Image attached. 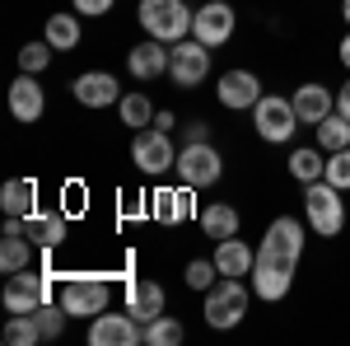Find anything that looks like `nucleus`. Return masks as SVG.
Masks as SVG:
<instances>
[{
  "label": "nucleus",
  "mask_w": 350,
  "mask_h": 346,
  "mask_svg": "<svg viewBox=\"0 0 350 346\" xmlns=\"http://www.w3.org/2000/svg\"><path fill=\"white\" fill-rule=\"evenodd\" d=\"M135 19L140 28L150 33V38H159V42H183L191 33V19H196V10H187L183 0H140V10H135Z\"/></svg>",
  "instance_id": "f257e3e1"
},
{
  "label": "nucleus",
  "mask_w": 350,
  "mask_h": 346,
  "mask_svg": "<svg viewBox=\"0 0 350 346\" xmlns=\"http://www.w3.org/2000/svg\"><path fill=\"white\" fill-rule=\"evenodd\" d=\"M304 215H308L313 234L336 239V234H341V225H346V201H341V187H332L327 178L304 183Z\"/></svg>",
  "instance_id": "f03ea898"
},
{
  "label": "nucleus",
  "mask_w": 350,
  "mask_h": 346,
  "mask_svg": "<svg viewBox=\"0 0 350 346\" xmlns=\"http://www.w3.org/2000/svg\"><path fill=\"white\" fill-rule=\"evenodd\" d=\"M52 291H56V271H10L5 281V309L10 314H33L42 304H52Z\"/></svg>",
  "instance_id": "7ed1b4c3"
},
{
  "label": "nucleus",
  "mask_w": 350,
  "mask_h": 346,
  "mask_svg": "<svg viewBox=\"0 0 350 346\" xmlns=\"http://www.w3.org/2000/svg\"><path fill=\"white\" fill-rule=\"evenodd\" d=\"M257 258L262 262H280V267H299V258H304V225L295 215L271 220L262 243H257Z\"/></svg>",
  "instance_id": "20e7f679"
},
{
  "label": "nucleus",
  "mask_w": 350,
  "mask_h": 346,
  "mask_svg": "<svg viewBox=\"0 0 350 346\" xmlns=\"http://www.w3.org/2000/svg\"><path fill=\"white\" fill-rule=\"evenodd\" d=\"M252 127L262 140L271 145H280V140H290L299 127V112H295V99H285V94H262L257 108H252Z\"/></svg>",
  "instance_id": "39448f33"
},
{
  "label": "nucleus",
  "mask_w": 350,
  "mask_h": 346,
  "mask_svg": "<svg viewBox=\"0 0 350 346\" xmlns=\"http://www.w3.org/2000/svg\"><path fill=\"white\" fill-rule=\"evenodd\" d=\"M61 309L70 319H98L108 309V281L103 276H66L61 281Z\"/></svg>",
  "instance_id": "423d86ee"
},
{
  "label": "nucleus",
  "mask_w": 350,
  "mask_h": 346,
  "mask_svg": "<svg viewBox=\"0 0 350 346\" xmlns=\"http://www.w3.org/2000/svg\"><path fill=\"white\" fill-rule=\"evenodd\" d=\"M206 323L211 328H239L243 314H247V291H243L239 276H224V281H215L211 291H206Z\"/></svg>",
  "instance_id": "0eeeda50"
},
{
  "label": "nucleus",
  "mask_w": 350,
  "mask_h": 346,
  "mask_svg": "<svg viewBox=\"0 0 350 346\" xmlns=\"http://www.w3.org/2000/svg\"><path fill=\"white\" fill-rule=\"evenodd\" d=\"M178 178L187 187H211V183H219V173H224V160H219V150L211 145V140H191V145H183L178 150Z\"/></svg>",
  "instance_id": "6e6552de"
},
{
  "label": "nucleus",
  "mask_w": 350,
  "mask_h": 346,
  "mask_svg": "<svg viewBox=\"0 0 350 346\" xmlns=\"http://www.w3.org/2000/svg\"><path fill=\"white\" fill-rule=\"evenodd\" d=\"M211 75V47L196 42V38H183L173 42V61H168V80L178 89H196V84Z\"/></svg>",
  "instance_id": "1a4fd4ad"
},
{
  "label": "nucleus",
  "mask_w": 350,
  "mask_h": 346,
  "mask_svg": "<svg viewBox=\"0 0 350 346\" xmlns=\"http://www.w3.org/2000/svg\"><path fill=\"white\" fill-rule=\"evenodd\" d=\"M145 342V323L135 319L131 309L126 314H98V319H89V346H135Z\"/></svg>",
  "instance_id": "9d476101"
},
{
  "label": "nucleus",
  "mask_w": 350,
  "mask_h": 346,
  "mask_svg": "<svg viewBox=\"0 0 350 346\" xmlns=\"http://www.w3.org/2000/svg\"><path fill=\"white\" fill-rule=\"evenodd\" d=\"M131 164L140 169V173H168V169L178 164L168 132H159V127H150V132H135V140H131Z\"/></svg>",
  "instance_id": "9b49d317"
},
{
  "label": "nucleus",
  "mask_w": 350,
  "mask_h": 346,
  "mask_svg": "<svg viewBox=\"0 0 350 346\" xmlns=\"http://www.w3.org/2000/svg\"><path fill=\"white\" fill-rule=\"evenodd\" d=\"M191 38L206 42V47L229 42V38H234V5H229V0H211V5H201L196 19H191Z\"/></svg>",
  "instance_id": "f8f14e48"
},
{
  "label": "nucleus",
  "mask_w": 350,
  "mask_h": 346,
  "mask_svg": "<svg viewBox=\"0 0 350 346\" xmlns=\"http://www.w3.org/2000/svg\"><path fill=\"white\" fill-rule=\"evenodd\" d=\"M168 61H173V47L159 38H145L126 52V71L135 80H159V75H168Z\"/></svg>",
  "instance_id": "ddd939ff"
},
{
  "label": "nucleus",
  "mask_w": 350,
  "mask_h": 346,
  "mask_svg": "<svg viewBox=\"0 0 350 346\" xmlns=\"http://www.w3.org/2000/svg\"><path fill=\"white\" fill-rule=\"evenodd\" d=\"M215 94H219V103L224 108H257V99H262V80L252 75V71H224L215 84Z\"/></svg>",
  "instance_id": "4468645a"
},
{
  "label": "nucleus",
  "mask_w": 350,
  "mask_h": 346,
  "mask_svg": "<svg viewBox=\"0 0 350 346\" xmlns=\"http://www.w3.org/2000/svg\"><path fill=\"white\" fill-rule=\"evenodd\" d=\"M295 112H299V122H308V127H318L327 112H336V89H327V84L318 80H308V84H299L295 94Z\"/></svg>",
  "instance_id": "2eb2a0df"
},
{
  "label": "nucleus",
  "mask_w": 350,
  "mask_h": 346,
  "mask_svg": "<svg viewBox=\"0 0 350 346\" xmlns=\"http://www.w3.org/2000/svg\"><path fill=\"white\" fill-rule=\"evenodd\" d=\"M10 112H14V122H38L42 112H47V94H42V84L38 75H19V80L10 84Z\"/></svg>",
  "instance_id": "dca6fc26"
},
{
  "label": "nucleus",
  "mask_w": 350,
  "mask_h": 346,
  "mask_svg": "<svg viewBox=\"0 0 350 346\" xmlns=\"http://www.w3.org/2000/svg\"><path fill=\"white\" fill-rule=\"evenodd\" d=\"M191 192H196V187H159V192H154V197H150V215H154V220H159V225H183V220H191V211H196V206H191Z\"/></svg>",
  "instance_id": "f3484780"
},
{
  "label": "nucleus",
  "mask_w": 350,
  "mask_h": 346,
  "mask_svg": "<svg viewBox=\"0 0 350 346\" xmlns=\"http://www.w3.org/2000/svg\"><path fill=\"white\" fill-rule=\"evenodd\" d=\"M290 281H295V267H280V262H252V295L257 299H267V304H275V299H285L290 295Z\"/></svg>",
  "instance_id": "a211bd4d"
},
{
  "label": "nucleus",
  "mask_w": 350,
  "mask_h": 346,
  "mask_svg": "<svg viewBox=\"0 0 350 346\" xmlns=\"http://www.w3.org/2000/svg\"><path fill=\"white\" fill-rule=\"evenodd\" d=\"M75 99L84 108H112V103H122V84L112 80L108 71H84L75 80Z\"/></svg>",
  "instance_id": "6ab92c4d"
},
{
  "label": "nucleus",
  "mask_w": 350,
  "mask_h": 346,
  "mask_svg": "<svg viewBox=\"0 0 350 346\" xmlns=\"http://www.w3.org/2000/svg\"><path fill=\"white\" fill-rule=\"evenodd\" d=\"M24 234L33 239V248H42V253H52V248H61V239H66V215L28 211V215H24Z\"/></svg>",
  "instance_id": "aec40b11"
},
{
  "label": "nucleus",
  "mask_w": 350,
  "mask_h": 346,
  "mask_svg": "<svg viewBox=\"0 0 350 346\" xmlns=\"http://www.w3.org/2000/svg\"><path fill=\"white\" fill-rule=\"evenodd\" d=\"M126 309H131L140 323H154L163 314V286L159 281H131V286H126Z\"/></svg>",
  "instance_id": "412c9836"
},
{
  "label": "nucleus",
  "mask_w": 350,
  "mask_h": 346,
  "mask_svg": "<svg viewBox=\"0 0 350 346\" xmlns=\"http://www.w3.org/2000/svg\"><path fill=\"white\" fill-rule=\"evenodd\" d=\"M252 262H257V253L243 239H219V248H215L219 276H252Z\"/></svg>",
  "instance_id": "4be33fe9"
},
{
  "label": "nucleus",
  "mask_w": 350,
  "mask_h": 346,
  "mask_svg": "<svg viewBox=\"0 0 350 346\" xmlns=\"http://www.w3.org/2000/svg\"><path fill=\"white\" fill-rule=\"evenodd\" d=\"M290 173H295L299 183H318V178H327V150L323 145H304V150H295V155H290Z\"/></svg>",
  "instance_id": "5701e85b"
},
{
  "label": "nucleus",
  "mask_w": 350,
  "mask_h": 346,
  "mask_svg": "<svg viewBox=\"0 0 350 346\" xmlns=\"http://www.w3.org/2000/svg\"><path fill=\"white\" fill-rule=\"evenodd\" d=\"M33 201H38V183H33V178H10V183L0 187V206H5V215H28Z\"/></svg>",
  "instance_id": "b1692460"
},
{
  "label": "nucleus",
  "mask_w": 350,
  "mask_h": 346,
  "mask_svg": "<svg viewBox=\"0 0 350 346\" xmlns=\"http://www.w3.org/2000/svg\"><path fill=\"white\" fill-rule=\"evenodd\" d=\"M117 112H122V127H135V132H145V127H154V103L140 94V89H131V94H122V103H117Z\"/></svg>",
  "instance_id": "393cba45"
},
{
  "label": "nucleus",
  "mask_w": 350,
  "mask_h": 346,
  "mask_svg": "<svg viewBox=\"0 0 350 346\" xmlns=\"http://www.w3.org/2000/svg\"><path fill=\"white\" fill-rule=\"evenodd\" d=\"M201 230H206L211 239H234V234H239V211L224 206V201H215V206L201 211Z\"/></svg>",
  "instance_id": "a878e982"
},
{
  "label": "nucleus",
  "mask_w": 350,
  "mask_h": 346,
  "mask_svg": "<svg viewBox=\"0 0 350 346\" xmlns=\"http://www.w3.org/2000/svg\"><path fill=\"white\" fill-rule=\"evenodd\" d=\"M47 42H52L56 52L80 47V14H52L47 19Z\"/></svg>",
  "instance_id": "bb28decb"
},
{
  "label": "nucleus",
  "mask_w": 350,
  "mask_h": 346,
  "mask_svg": "<svg viewBox=\"0 0 350 346\" xmlns=\"http://www.w3.org/2000/svg\"><path fill=\"white\" fill-rule=\"evenodd\" d=\"M28 258H33V239L28 234H5V243H0V271L10 276V271H24Z\"/></svg>",
  "instance_id": "cd10ccee"
},
{
  "label": "nucleus",
  "mask_w": 350,
  "mask_h": 346,
  "mask_svg": "<svg viewBox=\"0 0 350 346\" xmlns=\"http://www.w3.org/2000/svg\"><path fill=\"white\" fill-rule=\"evenodd\" d=\"M318 145H323L327 155H332V150H346V145H350V117L327 112L323 122H318Z\"/></svg>",
  "instance_id": "c85d7f7f"
},
{
  "label": "nucleus",
  "mask_w": 350,
  "mask_h": 346,
  "mask_svg": "<svg viewBox=\"0 0 350 346\" xmlns=\"http://www.w3.org/2000/svg\"><path fill=\"white\" fill-rule=\"evenodd\" d=\"M187 337V328L178 319H168V314H159L154 323H145V346H178Z\"/></svg>",
  "instance_id": "c756f323"
},
{
  "label": "nucleus",
  "mask_w": 350,
  "mask_h": 346,
  "mask_svg": "<svg viewBox=\"0 0 350 346\" xmlns=\"http://www.w3.org/2000/svg\"><path fill=\"white\" fill-rule=\"evenodd\" d=\"M5 342L10 346H33V342H42V328H38L33 314H14V319L5 323Z\"/></svg>",
  "instance_id": "7c9ffc66"
},
{
  "label": "nucleus",
  "mask_w": 350,
  "mask_h": 346,
  "mask_svg": "<svg viewBox=\"0 0 350 346\" xmlns=\"http://www.w3.org/2000/svg\"><path fill=\"white\" fill-rule=\"evenodd\" d=\"M52 42H47V38H42V42H24V47H19V71H28V75H38V71H47V66H52Z\"/></svg>",
  "instance_id": "2f4dec72"
},
{
  "label": "nucleus",
  "mask_w": 350,
  "mask_h": 346,
  "mask_svg": "<svg viewBox=\"0 0 350 346\" xmlns=\"http://www.w3.org/2000/svg\"><path fill=\"white\" fill-rule=\"evenodd\" d=\"M33 319H38V328H42V342H52V337H61V328H66V309L61 304H42V309H33Z\"/></svg>",
  "instance_id": "473e14b6"
},
{
  "label": "nucleus",
  "mask_w": 350,
  "mask_h": 346,
  "mask_svg": "<svg viewBox=\"0 0 350 346\" xmlns=\"http://www.w3.org/2000/svg\"><path fill=\"white\" fill-rule=\"evenodd\" d=\"M327 183L341 187V192H350V145H346V150H332V155H327Z\"/></svg>",
  "instance_id": "72a5a7b5"
},
{
  "label": "nucleus",
  "mask_w": 350,
  "mask_h": 346,
  "mask_svg": "<svg viewBox=\"0 0 350 346\" xmlns=\"http://www.w3.org/2000/svg\"><path fill=\"white\" fill-rule=\"evenodd\" d=\"M215 276H219V267L215 262H206V258H196V262H187V286L191 291H211V286H215Z\"/></svg>",
  "instance_id": "f704fd0d"
},
{
  "label": "nucleus",
  "mask_w": 350,
  "mask_h": 346,
  "mask_svg": "<svg viewBox=\"0 0 350 346\" xmlns=\"http://www.w3.org/2000/svg\"><path fill=\"white\" fill-rule=\"evenodd\" d=\"M112 10V0H75V14H89V19H103Z\"/></svg>",
  "instance_id": "c9c22d12"
},
{
  "label": "nucleus",
  "mask_w": 350,
  "mask_h": 346,
  "mask_svg": "<svg viewBox=\"0 0 350 346\" xmlns=\"http://www.w3.org/2000/svg\"><path fill=\"white\" fill-rule=\"evenodd\" d=\"M206 136H211V127H206V122H187V127H183V140H206Z\"/></svg>",
  "instance_id": "e433bc0d"
},
{
  "label": "nucleus",
  "mask_w": 350,
  "mask_h": 346,
  "mask_svg": "<svg viewBox=\"0 0 350 346\" xmlns=\"http://www.w3.org/2000/svg\"><path fill=\"white\" fill-rule=\"evenodd\" d=\"M336 112H341V117H350V80L336 89Z\"/></svg>",
  "instance_id": "4c0bfd02"
},
{
  "label": "nucleus",
  "mask_w": 350,
  "mask_h": 346,
  "mask_svg": "<svg viewBox=\"0 0 350 346\" xmlns=\"http://www.w3.org/2000/svg\"><path fill=\"white\" fill-rule=\"evenodd\" d=\"M154 127H159V132H173L178 122H173V112H154Z\"/></svg>",
  "instance_id": "58836bf2"
},
{
  "label": "nucleus",
  "mask_w": 350,
  "mask_h": 346,
  "mask_svg": "<svg viewBox=\"0 0 350 346\" xmlns=\"http://www.w3.org/2000/svg\"><path fill=\"white\" fill-rule=\"evenodd\" d=\"M341 66H346V71H350V33H346V38H341Z\"/></svg>",
  "instance_id": "ea45409f"
},
{
  "label": "nucleus",
  "mask_w": 350,
  "mask_h": 346,
  "mask_svg": "<svg viewBox=\"0 0 350 346\" xmlns=\"http://www.w3.org/2000/svg\"><path fill=\"white\" fill-rule=\"evenodd\" d=\"M341 14H346V24H350V0H341Z\"/></svg>",
  "instance_id": "a19ab883"
}]
</instances>
